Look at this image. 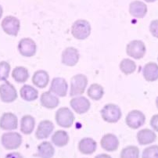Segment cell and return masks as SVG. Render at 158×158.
Masks as SVG:
<instances>
[{"label":"cell","mask_w":158,"mask_h":158,"mask_svg":"<svg viewBox=\"0 0 158 158\" xmlns=\"http://www.w3.org/2000/svg\"><path fill=\"white\" fill-rule=\"evenodd\" d=\"M150 125L153 131L158 132V114H154L150 119Z\"/></svg>","instance_id":"obj_34"},{"label":"cell","mask_w":158,"mask_h":158,"mask_svg":"<svg viewBox=\"0 0 158 158\" xmlns=\"http://www.w3.org/2000/svg\"><path fill=\"white\" fill-rule=\"evenodd\" d=\"M155 103H156V108H157V109H158V96L156 98V101H155Z\"/></svg>","instance_id":"obj_39"},{"label":"cell","mask_w":158,"mask_h":158,"mask_svg":"<svg viewBox=\"0 0 158 158\" xmlns=\"http://www.w3.org/2000/svg\"><path fill=\"white\" fill-rule=\"evenodd\" d=\"M139 149L135 146H128L121 151V158H139Z\"/></svg>","instance_id":"obj_30"},{"label":"cell","mask_w":158,"mask_h":158,"mask_svg":"<svg viewBox=\"0 0 158 158\" xmlns=\"http://www.w3.org/2000/svg\"><path fill=\"white\" fill-rule=\"evenodd\" d=\"M55 153V149L50 142H42L38 146L35 156L39 158H52Z\"/></svg>","instance_id":"obj_23"},{"label":"cell","mask_w":158,"mask_h":158,"mask_svg":"<svg viewBox=\"0 0 158 158\" xmlns=\"http://www.w3.org/2000/svg\"><path fill=\"white\" fill-rule=\"evenodd\" d=\"M20 94L22 99L28 102L35 100L39 97V91L35 88L29 85H23V87L20 89Z\"/></svg>","instance_id":"obj_26"},{"label":"cell","mask_w":158,"mask_h":158,"mask_svg":"<svg viewBox=\"0 0 158 158\" xmlns=\"http://www.w3.org/2000/svg\"><path fill=\"white\" fill-rule=\"evenodd\" d=\"M136 139L139 144L142 146H146V145L151 144L153 142L156 141V135L153 130L149 129V128H143L138 131Z\"/></svg>","instance_id":"obj_18"},{"label":"cell","mask_w":158,"mask_h":158,"mask_svg":"<svg viewBox=\"0 0 158 158\" xmlns=\"http://www.w3.org/2000/svg\"><path fill=\"white\" fill-rule=\"evenodd\" d=\"M18 51L22 56L26 57H31L35 55L37 46L35 42L30 38H24L20 39L18 43Z\"/></svg>","instance_id":"obj_10"},{"label":"cell","mask_w":158,"mask_h":158,"mask_svg":"<svg viewBox=\"0 0 158 158\" xmlns=\"http://www.w3.org/2000/svg\"><path fill=\"white\" fill-rule=\"evenodd\" d=\"M12 77L18 83H24L29 78L28 70L24 67H15L12 71Z\"/></svg>","instance_id":"obj_27"},{"label":"cell","mask_w":158,"mask_h":158,"mask_svg":"<svg viewBox=\"0 0 158 158\" xmlns=\"http://www.w3.org/2000/svg\"><path fill=\"white\" fill-rule=\"evenodd\" d=\"M2 14H3V9H2V6L0 5V19L2 17Z\"/></svg>","instance_id":"obj_37"},{"label":"cell","mask_w":158,"mask_h":158,"mask_svg":"<svg viewBox=\"0 0 158 158\" xmlns=\"http://www.w3.org/2000/svg\"><path fill=\"white\" fill-rule=\"evenodd\" d=\"M146 52V47L141 40H132L126 46V53L135 60H141Z\"/></svg>","instance_id":"obj_5"},{"label":"cell","mask_w":158,"mask_h":158,"mask_svg":"<svg viewBox=\"0 0 158 158\" xmlns=\"http://www.w3.org/2000/svg\"><path fill=\"white\" fill-rule=\"evenodd\" d=\"M80 54L78 50L74 47H67L63 51L61 62L67 67H74L78 63Z\"/></svg>","instance_id":"obj_11"},{"label":"cell","mask_w":158,"mask_h":158,"mask_svg":"<svg viewBox=\"0 0 158 158\" xmlns=\"http://www.w3.org/2000/svg\"><path fill=\"white\" fill-rule=\"evenodd\" d=\"M87 94L89 97L91 98L93 100H99L103 98L104 95V89L102 85L97 83L92 84L88 89Z\"/></svg>","instance_id":"obj_28"},{"label":"cell","mask_w":158,"mask_h":158,"mask_svg":"<svg viewBox=\"0 0 158 158\" xmlns=\"http://www.w3.org/2000/svg\"><path fill=\"white\" fill-rule=\"evenodd\" d=\"M18 119L14 114L10 112L4 113L0 118V128L5 131H12L17 128Z\"/></svg>","instance_id":"obj_14"},{"label":"cell","mask_w":158,"mask_h":158,"mask_svg":"<svg viewBox=\"0 0 158 158\" xmlns=\"http://www.w3.org/2000/svg\"><path fill=\"white\" fill-rule=\"evenodd\" d=\"M54 130V124L49 120L42 121L38 125L35 137L38 139H46L52 134Z\"/></svg>","instance_id":"obj_15"},{"label":"cell","mask_w":158,"mask_h":158,"mask_svg":"<svg viewBox=\"0 0 158 158\" xmlns=\"http://www.w3.org/2000/svg\"><path fill=\"white\" fill-rule=\"evenodd\" d=\"M142 158H158V146L153 145L143 150Z\"/></svg>","instance_id":"obj_32"},{"label":"cell","mask_w":158,"mask_h":158,"mask_svg":"<svg viewBox=\"0 0 158 158\" xmlns=\"http://www.w3.org/2000/svg\"><path fill=\"white\" fill-rule=\"evenodd\" d=\"M40 103L46 109L52 110L57 107L60 104V99L57 96L50 91L44 92L40 97Z\"/></svg>","instance_id":"obj_17"},{"label":"cell","mask_w":158,"mask_h":158,"mask_svg":"<svg viewBox=\"0 0 158 158\" xmlns=\"http://www.w3.org/2000/svg\"><path fill=\"white\" fill-rule=\"evenodd\" d=\"M56 122L57 125L64 128H69L73 125L74 122V115L72 111L68 107H60L56 110L55 114Z\"/></svg>","instance_id":"obj_3"},{"label":"cell","mask_w":158,"mask_h":158,"mask_svg":"<svg viewBox=\"0 0 158 158\" xmlns=\"http://www.w3.org/2000/svg\"><path fill=\"white\" fill-rule=\"evenodd\" d=\"M146 122V116L142 111L138 110H131L125 118V123L131 129H138L141 128Z\"/></svg>","instance_id":"obj_7"},{"label":"cell","mask_w":158,"mask_h":158,"mask_svg":"<svg viewBox=\"0 0 158 158\" xmlns=\"http://www.w3.org/2000/svg\"><path fill=\"white\" fill-rule=\"evenodd\" d=\"M150 31L153 37L158 39V20H152L150 24Z\"/></svg>","instance_id":"obj_33"},{"label":"cell","mask_w":158,"mask_h":158,"mask_svg":"<svg viewBox=\"0 0 158 158\" xmlns=\"http://www.w3.org/2000/svg\"><path fill=\"white\" fill-rule=\"evenodd\" d=\"M119 67L123 74L125 75H129L136 71L137 67L136 64L134 60H131V59H128V58H125L121 61Z\"/></svg>","instance_id":"obj_29"},{"label":"cell","mask_w":158,"mask_h":158,"mask_svg":"<svg viewBox=\"0 0 158 158\" xmlns=\"http://www.w3.org/2000/svg\"><path fill=\"white\" fill-rule=\"evenodd\" d=\"M1 26L3 31L8 35L17 36L20 31V22L14 16H7L2 20Z\"/></svg>","instance_id":"obj_8"},{"label":"cell","mask_w":158,"mask_h":158,"mask_svg":"<svg viewBox=\"0 0 158 158\" xmlns=\"http://www.w3.org/2000/svg\"><path fill=\"white\" fill-rule=\"evenodd\" d=\"M143 75L145 80L150 82L158 80V64L155 62H149L145 64Z\"/></svg>","instance_id":"obj_20"},{"label":"cell","mask_w":158,"mask_h":158,"mask_svg":"<svg viewBox=\"0 0 158 158\" xmlns=\"http://www.w3.org/2000/svg\"><path fill=\"white\" fill-rule=\"evenodd\" d=\"M10 64L6 61L0 62V81H6L10 76Z\"/></svg>","instance_id":"obj_31"},{"label":"cell","mask_w":158,"mask_h":158,"mask_svg":"<svg viewBox=\"0 0 158 158\" xmlns=\"http://www.w3.org/2000/svg\"><path fill=\"white\" fill-rule=\"evenodd\" d=\"M129 14L135 18H143L147 14V6L139 0L133 1L129 5Z\"/></svg>","instance_id":"obj_21"},{"label":"cell","mask_w":158,"mask_h":158,"mask_svg":"<svg viewBox=\"0 0 158 158\" xmlns=\"http://www.w3.org/2000/svg\"><path fill=\"white\" fill-rule=\"evenodd\" d=\"M67 89L68 85L63 77H54L51 81L49 91L60 97H65L67 96Z\"/></svg>","instance_id":"obj_13"},{"label":"cell","mask_w":158,"mask_h":158,"mask_svg":"<svg viewBox=\"0 0 158 158\" xmlns=\"http://www.w3.org/2000/svg\"><path fill=\"white\" fill-rule=\"evenodd\" d=\"M70 105L74 112L78 114H83L89 110L91 107L90 101L85 96H77L74 97L70 101Z\"/></svg>","instance_id":"obj_12"},{"label":"cell","mask_w":158,"mask_h":158,"mask_svg":"<svg viewBox=\"0 0 158 158\" xmlns=\"http://www.w3.org/2000/svg\"><path fill=\"white\" fill-rule=\"evenodd\" d=\"M87 85L88 78L85 74H75V75L71 77L70 96L71 97L81 96L85 92V89Z\"/></svg>","instance_id":"obj_4"},{"label":"cell","mask_w":158,"mask_h":158,"mask_svg":"<svg viewBox=\"0 0 158 158\" xmlns=\"http://www.w3.org/2000/svg\"><path fill=\"white\" fill-rule=\"evenodd\" d=\"M35 127V119L31 115H24L20 120V131L24 135H30Z\"/></svg>","instance_id":"obj_24"},{"label":"cell","mask_w":158,"mask_h":158,"mask_svg":"<svg viewBox=\"0 0 158 158\" xmlns=\"http://www.w3.org/2000/svg\"><path fill=\"white\" fill-rule=\"evenodd\" d=\"M100 114L103 121L110 124L117 123L122 116L121 108L114 103H108L105 105L101 110Z\"/></svg>","instance_id":"obj_2"},{"label":"cell","mask_w":158,"mask_h":158,"mask_svg":"<svg viewBox=\"0 0 158 158\" xmlns=\"http://www.w3.org/2000/svg\"><path fill=\"white\" fill-rule=\"evenodd\" d=\"M68 133L64 130H58L52 135V143L58 147H64L69 143Z\"/></svg>","instance_id":"obj_25"},{"label":"cell","mask_w":158,"mask_h":158,"mask_svg":"<svg viewBox=\"0 0 158 158\" xmlns=\"http://www.w3.org/2000/svg\"><path fill=\"white\" fill-rule=\"evenodd\" d=\"M157 60H158V57H157Z\"/></svg>","instance_id":"obj_40"},{"label":"cell","mask_w":158,"mask_h":158,"mask_svg":"<svg viewBox=\"0 0 158 158\" xmlns=\"http://www.w3.org/2000/svg\"><path fill=\"white\" fill-rule=\"evenodd\" d=\"M92 27L88 20L80 19L73 23L71 26V34L77 40H85L91 35Z\"/></svg>","instance_id":"obj_1"},{"label":"cell","mask_w":158,"mask_h":158,"mask_svg":"<svg viewBox=\"0 0 158 158\" xmlns=\"http://www.w3.org/2000/svg\"><path fill=\"white\" fill-rule=\"evenodd\" d=\"M0 98L6 103H13L17 99V89L8 81L0 85Z\"/></svg>","instance_id":"obj_9"},{"label":"cell","mask_w":158,"mask_h":158,"mask_svg":"<svg viewBox=\"0 0 158 158\" xmlns=\"http://www.w3.org/2000/svg\"><path fill=\"white\" fill-rule=\"evenodd\" d=\"M119 140L114 134L108 133L104 135L100 140V146L107 152L116 151L119 147Z\"/></svg>","instance_id":"obj_16"},{"label":"cell","mask_w":158,"mask_h":158,"mask_svg":"<svg viewBox=\"0 0 158 158\" xmlns=\"http://www.w3.org/2000/svg\"><path fill=\"white\" fill-rule=\"evenodd\" d=\"M5 158H24L20 153L17 152H13V153H8Z\"/></svg>","instance_id":"obj_35"},{"label":"cell","mask_w":158,"mask_h":158,"mask_svg":"<svg viewBox=\"0 0 158 158\" xmlns=\"http://www.w3.org/2000/svg\"><path fill=\"white\" fill-rule=\"evenodd\" d=\"M95 158H112L110 155L106 154V153H100V154H98L97 156H95Z\"/></svg>","instance_id":"obj_36"},{"label":"cell","mask_w":158,"mask_h":158,"mask_svg":"<svg viewBox=\"0 0 158 158\" xmlns=\"http://www.w3.org/2000/svg\"><path fill=\"white\" fill-rule=\"evenodd\" d=\"M2 144L6 150H11L19 148L22 144V135L15 131L4 133L1 138Z\"/></svg>","instance_id":"obj_6"},{"label":"cell","mask_w":158,"mask_h":158,"mask_svg":"<svg viewBox=\"0 0 158 158\" xmlns=\"http://www.w3.org/2000/svg\"><path fill=\"white\" fill-rule=\"evenodd\" d=\"M144 1L146 2H154L156 0H144Z\"/></svg>","instance_id":"obj_38"},{"label":"cell","mask_w":158,"mask_h":158,"mask_svg":"<svg viewBox=\"0 0 158 158\" xmlns=\"http://www.w3.org/2000/svg\"><path fill=\"white\" fill-rule=\"evenodd\" d=\"M97 143L93 139L86 137L80 140L78 143V150L82 154L90 155L96 152Z\"/></svg>","instance_id":"obj_19"},{"label":"cell","mask_w":158,"mask_h":158,"mask_svg":"<svg viewBox=\"0 0 158 158\" xmlns=\"http://www.w3.org/2000/svg\"><path fill=\"white\" fill-rule=\"evenodd\" d=\"M32 82L39 89H45L49 82V74L43 70L35 71L32 76Z\"/></svg>","instance_id":"obj_22"}]
</instances>
